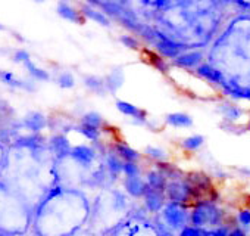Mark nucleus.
Instances as JSON below:
<instances>
[{"label":"nucleus","mask_w":250,"mask_h":236,"mask_svg":"<svg viewBox=\"0 0 250 236\" xmlns=\"http://www.w3.org/2000/svg\"><path fill=\"white\" fill-rule=\"evenodd\" d=\"M203 145H205V138L202 135H191V136L183 139L180 143L181 149H184L186 152H196Z\"/></svg>","instance_id":"nucleus-25"},{"label":"nucleus","mask_w":250,"mask_h":236,"mask_svg":"<svg viewBox=\"0 0 250 236\" xmlns=\"http://www.w3.org/2000/svg\"><path fill=\"white\" fill-rule=\"evenodd\" d=\"M47 126H49V118L40 111H30L21 120V127L27 129L30 133L40 135Z\"/></svg>","instance_id":"nucleus-6"},{"label":"nucleus","mask_w":250,"mask_h":236,"mask_svg":"<svg viewBox=\"0 0 250 236\" xmlns=\"http://www.w3.org/2000/svg\"><path fill=\"white\" fill-rule=\"evenodd\" d=\"M116 109L125 115V117H130L133 123L137 124V126H143V124H147V112L136 105H133L131 102H127V100H116L115 103Z\"/></svg>","instance_id":"nucleus-8"},{"label":"nucleus","mask_w":250,"mask_h":236,"mask_svg":"<svg viewBox=\"0 0 250 236\" xmlns=\"http://www.w3.org/2000/svg\"><path fill=\"white\" fill-rule=\"evenodd\" d=\"M107 170V173L112 176L113 180L118 179L119 174H122L124 171V161L115 154V151H107V154L104 155V164H103Z\"/></svg>","instance_id":"nucleus-17"},{"label":"nucleus","mask_w":250,"mask_h":236,"mask_svg":"<svg viewBox=\"0 0 250 236\" xmlns=\"http://www.w3.org/2000/svg\"><path fill=\"white\" fill-rule=\"evenodd\" d=\"M228 236H250V235H249L247 232H244L243 229H240V227H237V226H235V227H232V229H231V232H229V235H228Z\"/></svg>","instance_id":"nucleus-38"},{"label":"nucleus","mask_w":250,"mask_h":236,"mask_svg":"<svg viewBox=\"0 0 250 236\" xmlns=\"http://www.w3.org/2000/svg\"><path fill=\"white\" fill-rule=\"evenodd\" d=\"M165 123L174 129H190L193 126V118L186 112H171L165 117Z\"/></svg>","instance_id":"nucleus-19"},{"label":"nucleus","mask_w":250,"mask_h":236,"mask_svg":"<svg viewBox=\"0 0 250 236\" xmlns=\"http://www.w3.org/2000/svg\"><path fill=\"white\" fill-rule=\"evenodd\" d=\"M84 86L93 92L94 94H99V96H104L107 94V87H106V83H104V77H99V75H94V74H90V75H84Z\"/></svg>","instance_id":"nucleus-20"},{"label":"nucleus","mask_w":250,"mask_h":236,"mask_svg":"<svg viewBox=\"0 0 250 236\" xmlns=\"http://www.w3.org/2000/svg\"><path fill=\"white\" fill-rule=\"evenodd\" d=\"M124 81H125V75H124V71L121 68L110 70V72L104 77V83H106L109 93H116L122 87Z\"/></svg>","instance_id":"nucleus-21"},{"label":"nucleus","mask_w":250,"mask_h":236,"mask_svg":"<svg viewBox=\"0 0 250 236\" xmlns=\"http://www.w3.org/2000/svg\"><path fill=\"white\" fill-rule=\"evenodd\" d=\"M227 224L225 211L209 199H202L190 208V226L199 229H215Z\"/></svg>","instance_id":"nucleus-1"},{"label":"nucleus","mask_w":250,"mask_h":236,"mask_svg":"<svg viewBox=\"0 0 250 236\" xmlns=\"http://www.w3.org/2000/svg\"><path fill=\"white\" fill-rule=\"evenodd\" d=\"M119 42L124 45V47L131 49V50H139L140 49V40L131 34H122L119 37Z\"/></svg>","instance_id":"nucleus-34"},{"label":"nucleus","mask_w":250,"mask_h":236,"mask_svg":"<svg viewBox=\"0 0 250 236\" xmlns=\"http://www.w3.org/2000/svg\"><path fill=\"white\" fill-rule=\"evenodd\" d=\"M177 236H209V229H199L188 224Z\"/></svg>","instance_id":"nucleus-35"},{"label":"nucleus","mask_w":250,"mask_h":236,"mask_svg":"<svg viewBox=\"0 0 250 236\" xmlns=\"http://www.w3.org/2000/svg\"><path fill=\"white\" fill-rule=\"evenodd\" d=\"M74 130L75 132H78L84 139H87V141H90V142H97V141H100V135H102V132L100 130H97V129H93V127H88V126H83V124H80V126H77V127H74Z\"/></svg>","instance_id":"nucleus-30"},{"label":"nucleus","mask_w":250,"mask_h":236,"mask_svg":"<svg viewBox=\"0 0 250 236\" xmlns=\"http://www.w3.org/2000/svg\"><path fill=\"white\" fill-rule=\"evenodd\" d=\"M205 59V53L202 50H187L183 55H180L175 61H172V67L184 71H191L197 70Z\"/></svg>","instance_id":"nucleus-7"},{"label":"nucleus","mask_w":250,"mask_h":236,"mask_svg":"<svg viewBox=\"0 0 250 236\" xmlns=\"http://www.w3.org/2000/svg\"><path fill=\"white\" fill-rule=\"evenodd\" d=\"M112 149L115 151V154H116L124 163H139V161L142 160V154H140L137 149L128 146L127 143L118 142V143L113 145Z\"/></svg>","instance_id":"nucleus-16"},{"label":"nucleus","mask_w":250,"mask_h":236,"mask_svg":"<svg viewBox=\"0 0 250 236\" xmlns=\"http://www.w3.org/2000/svg\"><path fill=\"white\" fill-rule=\"evenodd\" d=\"M158 215L177 235L190 224V208L188 205H184V204L168 201L164 210L161 211V214Z\"/></svg>","instance_id":"nucleus-2"},{"label":"nucleus","mask_w":250,"mask_h":236,"mask_svg":"<svg viewBox=\"0 0 250 236\" xmlns=\"http://www.w3.org/2000/svg\"><path fill=\"white\" fill-rule=\"evenodd\" d=\"M146 183H147V188L153 189V190H158V192H164L165 193V189H167V185H168V179L158 170V168H152L146 173V177H145Z\"/></svg>","instance_id":"nucleus-18"},{"label":"nucleus","mask_w":250,"mask_h":236,"mask_svg":"<svg viewBox=\"0 0 250 236\" xmlns=\"http://www.w3.org/2000/svg\"><path fill=\"white\" fill-rule=\"evenodd\" d=\"M168 202L167 196L164 192H158L153 190L150 188H147L146 195L143 196V205H145V211L152 214V215H158L161 214V211L164 210L165 204Z\"/></svg>","instance_id":"nucleus-10"},{"label":"nucleus","mask_w":250,"mask_h":236,"mask_svg":"<svg viewBox=\"0 0 250 236\" xmlns=\"http://www.w3.org/2000/svg\"><path fill=\"white\" fill-rule=\"evenodd\" d=\"M155 230H156V236H177L175 232H172L161 218L159 215H155Z\"/></svg>","instance_id":"nucleus-33"},{"label":"nucleus","mask_w":250,"mask_h":236,"mask_svg":"<svg viewBox=\"0 0 250 236\" xmlns=\"http://www.w3.org/2000/svg\"><path fill=\"white\" fill-rule=\"evenodd\" d=\"M122 186H124L125 192H127L130 196L136 198V199L143 198L146 195V192H147V183H146L145 177H142V176H137V177H124Z\"/></svg>","instance_id":"nucleus-12"},{"label":"nucleus","mask_w":250,"mask_h":236,"mask_svg":"<svg viewBox=\"0 0 250 236\" xmlns=\"http://www.w3.org/2000/svg\"><path fill=\"white\" fill-rule=\"evenodd\" d=\"M231 229H232V226L227 223L224 226H219V227H215V229H209V236H228Z\"/></svg>","instance_id":"nucleus-37"},{"label":"nucleus","mask_w":250,"mask_h":236,"mask_svg":"<svg viewBox=\"0 0 250 236\" xmlns=\"http://www.w3.org/2000/svg\"><path fill=\"white\" fill-rule=\"evenodd\" d=\"M145 155L152 160L155 164L158 163H167L168 161V152L161 148V146H153V145H149L145 148Z\"/></svg>","instance_id":"nucleus-26"},{"label":"nucleus","mask_w":250,"mask_h":236,"mask_svg":"<svg viewBox=\"0 0 250 236\" xmlns=\"http://www.w3.org/2000/svg\"><path fill=\"white\" fill-rule=\"evenodd\" d=\"M31 59V56H30V53H28V50H25V49H18V50H15L14 52V55H12V61L15 62V64H25V62H28Z\"/></svg>","instance_id":"nucleus-36"},{"label":"nucleus","mask_w":250,"mask_h":236,"mask_svg":"<svg viewBox=\"0 0 250 236\" xmlns=\"http://www.w3.org/2000/svg\"><path fill=\"white\" fill-rule=\"evenodd\" d=\"M147 58L150 61V64L162 74H168L171 71V64H168L162 56H159L156 52H149L147 53Z\"/></svg>","instance_id":"nucleus-29"},{"label":"nucleus","mask_w":250,"mask_h":236,"mask_svg":"<svg viewBox=\"0 0 250 236\" xmlns=\"http://www.w3.org/2000/svg\"><path fill=\"white\" fill-rule=\"evenodd\" d=\"M196 74H197L202 80H205V81H208V83H210V84L224 86V75H222V72L218 71L216 68H213L212 65L206 64V62H203V64L196 70Z\"/></svg>","instance_id":"nucleus-14"},{"label":"nucleus","mask_w":250,"mask_h":236,"mask_svg":"<svg viewBox=\"0 0 250 236\" xmlns=\"http://www.w3.org/2000/svg\"><path fill=\"white\" fill-rule=\"evenodd\" d=\"M234 220H235L237 227L243 229L244 232H247L250 235V208H240L235 212Z\"/></svg>","instance_id":"nucleus-28"},{"label":"nucleus","mask_w":250,"mask_h":236,"mask_svg":"<svg viewBox=\"0 0 250 236\" xmlns=\"http://www.w3.org/2000/svg\"><path fill=\"white\" fill-rule=\"evenodd\" d=\"M56 83L61 89H72L75 86V77L71 71H62L58 75Z\"/></svg>","instance_id":"nucleus-31"},{"label":"nucleus","mask_w":250,"mask_h":236,"mask_svg":"<svg viewBox=\"0 0 250 236\" xmlns=\"http://www.w3.org/2000/svg\"><path fill=\"white\" fill-rule=\"evenodd\" d=\"M0 30H5V27H3L2 24H0Z\"/></svg>","instance_id":"nucleus-40"},{"label":"nucleus","mask_w":250,"mask_h":236,"mask_svg":"<svg viewBox=\"0 0 250 236\" xmlns=\"http://www.w3.org/2000/svg\"><path fill=\"white\" fill-rule=\"evenodd\" d=\"M83 126H88V127H93V129H97V130H104V127L107 126L106 120L103 118L102 114L96 112V111H88L85 114H83L81 117V123Z\"/></svg>","instance_id":"nucleus-22"},{"label":"nucleus","mask_w":250,"mask_h":236,"mask_svg":"<svg viewBox=\"0 0 250 236\" xmlns=\"http://www.w3.org/2000/svg\"><path fill=\"white\" fill-rule=\"evenodd\" d=\"M24 68L27 70L30 78H33V80H36V81H49V80H50L49 71L44 70V68H40L39 65H36V64L33 62V59H30L28 62H25V64H24Z\"/></svg>","instance_id":"nucleus-24"},{"label":"nucleus","mask_w":250,"mask_h":236,"mask_svg":"<svg viewBox=\"0 0 250 236\" xmlns=\"http://www.w3.org/2000/svg\"><path fill=\"white\" fill-rule=\"evenodd\" d=\"M122 174L125 177H137L143 174V168L140 163H124V171Z\"/></svg>","instance_id":"nucleus-32"},{"label":"nucleus","mask_w":250,"mask_h":236,"mask_svg":"<svg viewBox=\"0 0 250 236\" xmlns=\"http://www.w3.org/2000/svg\"><path fill=\"white\" fill-rule=\"evenodd\" d=\"M155 168H158L168 180H183L186 179V174L181 168H178L175 164H171V163H158L155 164Z\"/></svg>","instance_id":"nucleus-23"},{"label":"nucleus","mask_w":250,"mask_h":236,"mask_svg":"<svg viewBox=\"0 0 250 236\" xmlns=\"http://www.w3.org/2000/svg\"><path fill=\"white\" fill-rule=\"evenodd\" d=\"M81 15L84 17V20H90L102 27H110L112 21L109 20V17L106 14H103L99 8L96 6H91L90 3H84L81 5V9H80Z\"/></svg>","instance_id":"nucleus-13"},{"label":"nucleus","mask_w":250,"mask_h":236,"mask_svg":"<svg viewBox=\"0 0 250 236\" xmlns=\"http://www.w3.org/2000/svg\"><path fill=\"white\" fill-rule=\"evenodd\" d=\"M0 81L3 84L14 87V89H21L25 92H36L37 90V83L33 78H20L17 77L12 71L0 70Z\"/></svg>","instance_id":"nucleus-9"},{"label":"nucleus","mask_w":250,"mask_h":236,"mask_svg":"<svg viewBox=\"0 0 250 236\" xmlns=\"http://www.w3.org/2000/svg\"><path fill=\"white\" fill-rule=\"evenodd\" d=\"M0 236H6V235H0Z\"/></svg>","instance_id":"nucleus-41"},{"label":"nucleus","mask_w":250,"mask_h":236,"mask_svg":"<svg viewBox=\"0 0 250 236\" xmlns=\"http://www.w3.org/2000/svg\"><path fill=\"white\" fill-rule=\"evenodd\" d=\"M47 145H49V149L55 155L56 160H65V158H68L69 154H71V151H72L71 142H69V139L63 133L53 135L49 139Z\"/></svg>","instance_id":"nucleus-11"},{"label":"nucleus","mask_w":250,"mask_h":236,"mask_svg":"<svg viewBox=\"0 0 250 236\" xmlns=\"http://www.w3.org/2000/svg\"><path fill=\"white\" fill-rule=\"evenodd\" d=\"M165 196L168 201L184 204V205H190V204H196L197 201H202L197 192L194 190V188L186 179L169 180L165 189Z\"/></svg>","instance_id":"nucleus-3"},{"label":"nucleus","mask_w":250,"mask_h":236,"mask_svg":"<svg viewBox=\"0 0 250 236\" xmlns=\"http://www.w3.org/2000/svg\"><path fill=\"white\" fill-rule=\"evenodd\" d=\"M158 43L155 45V50L159 56H162L164 59H172L175 61L180 55H183L184 52H187L190 47L188 45L180 43L175 39H171L169 36H167L165 33L158 30Z\"/></svg>","instance_id":"nucleus-4"},{"label":"nucleus","mask_w":250,"mask_h":236,"mask_svg":"<svg viewBox=\"0 0 250 236\" xmlns=\"http://www.w3.org/2000/svg\"><path fill=\"white\" fill-rule=\"evenodd\" d=\"M2 118H3V115H2V112H0V121H2Z\"/></svg>","instance_id":"nucleus-39"},{"label":"nucleus","mask_w":250,"mask_h":236,"mask_svg":"<svg viewBox=\"0 0 250 236\" xmlns=\"http://www.w3.org/2000/svg\"><path fill=\"white\" fill-rule=\"evenodd\" d=\"M96 157H97L96 149L91 145H85V143L72 146V151L69 154V158L84 170H88L93 165Z\"/></svg>","instance_id":"nucleus-5"},{"label":"nucleus","mask_w":250,"mask_h":236,"mask_svg":"<svg viewBox=\"0 0 250 236\" xmlns=\"http://www.w3.org/2000/svg\"><path fill=\"white\" fill-rule=\"evenodd\" d=\"M56 12L61 18H63L65 21L69 23H75V24H83L84 23V17L81 15V12L74 8L71 3L66 2H59L56 6Z\"/></svg>","instance_id":"nucleus-15"},{"label":"nucleus","mask_w":250,"mask_h":236,"mask_svg":"<svg viewBox=\"0 0 250 236\" xmlns=\"http://www.w3.org/2000/svg\"><path fill=\"white\" fill-rule=\"evenodd\" d=\"M219 111H221V114H222V117L225 118V120H227V121H231V123L235 121V120H238L240 115L243 114V111H241L238 106H235V105H232V103H229V102L221 103Z\"/></svg>","instance_id":"nucleus-27"}]
</instances>
